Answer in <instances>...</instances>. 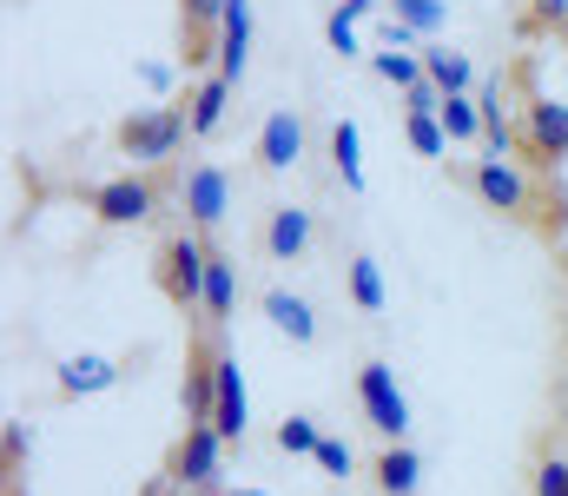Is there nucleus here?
<instances>
[{
	"label": "nucleus",
	"instance_id": "obj_1",
	"mask_svg": "<svg viewBox=\"0 0 568 496\" xmlns=\"http://www.w3.org/2000/svg\"><path fill=\"white\" fill-rule=\"evenodd\" d=\"M205 259H212V239L199 225L165 232L152 252V285L179 318H205Z\"/></svg>",
	"mask_w": 568,
	"mask_h": 496
},
{
	"label": "nucleus",
	"instance_id": "obj_2",
	"mask_svg": "<svg viewBox=\"0 0 568 496\" xmlns=\"http://www.w3.org/2000/svg\"><path fill=\"white\" fill-rule=\"evenodd\" d=\"M172 192H179L172 165H133V172H120V179L93 185V192H87V205H93V219H100L106 232H120V225H152V219H159V205H165Z\"/></svg>",
	"mask_w": 568,
	"mask_h": 496
},
{
	"label": "nucleus",
	"instance_id": "obj_3",
	"mask_svg": "<svg viewBox=\"0 0 568 496\" xmlns=\"http://www.w3.org/2000/svg\"><path fill=\"white\" fill-rule=\"evenodd\" d=\"M185 140H192V126H185L179 107H140V113H126L113 126V153L133 165H172V153Z\"/></svg>",
	"mask_w": 568,
	"mask_h": 496
},
{
	"label": "nucleus",
	"instance_id": "obj_4",
	"mask_svg": "<svg viewBox=\"0 0 568 496\" xmlns=\"http://www.w3.org/2000/svg\"><path fill=\"white\" fill-rule=\"evenodd\" d=\"M357 411H364V431H371V437L410 444V397L397 391L390 357H364V364H357Z\"/></svg>",
	"mask_w": 568,
	"mask_h": 496
},
{
	"label": "nucleus",
	"instance_id": "obj_5",
	"mask_svg": "<svg viewBox=\"0 0 568 496\" xmlns=\"http://www.w3.org/2000/svg\"><path fill=\"white\" fill-rule=\"evenodd\" d=\"M219 477H225V437L212 424H185L165 457V484L179 496H219Z\"/></svg>",
	"mask_w": 568,
	"mask_h": 496
},
{
	"label": "nucleus",
	"instance_id": "obj_6",
	"mask_svg": "<svg viewBox=\"0 0 568 496\" xmlns=\"http://www.w3.org/2000/svg\"><path fill=\"white\" fill-rule=\"evenodd\" d=\"M516 153H523V165H536V172H556L568 160V100H549V93H529L523 100Z\"/></svg>",
	"mask_w": 568,
	"mask_h": 496
},
{
	"label": "nucleus",
	"instance_id": "obj_7",
	"mask_svg": "<svg viewBox=\"0 0 568 496\" xmlns=\"http://www.w3.org/2000/svg\"><path fill=\"white\" fill-rule=\"evenodd\" d=\"M179 205H185V225H199L205 239H219L225 219H232V172L212 165V160H199L179 179Z\"/></svg>",
	"mask_w": 568,
	"mask_h": 496
},
{
	"label": "nucleus",
	"instance_id": "obj_8",
	"mask_svg": "<svg viewBox=\"0 0 568 496\" xmlns=\"http://www.w3.org/2000/svg\"><path fill=\"white\" fill-rule=\"evenodd\" d=\"M225 7H232V0H179V67H185V73H205V67H219Z\"/></svg>",
	"mask_w": 568,
	"mask_h": 496
},
{
	"label": "nucleus",
	"instance_id": "obj_9",
	"mask_svg": "<svg viewBox=\"0 0 568 496\" xmlns=\"http://www.w3.org/2000/svg\"><path fill=\"white\" fill-rule=\"evenodd\" d=\"M317 245V212L311 205H272L265 225H258V252L265 265H304Z\"/></svg>",
	"mask_w": 568,
	"mask_h": 496
},
{
	"label": "nucleus",
	"instance_id": "obj_10",
	"mask_svg": "<svg viewBox=\"0 0 568 496\" xmlns=\"http://www.w3.org/2000/svg\"><path fill=\"white\" fill-rule=\"evenodd\" d=\"M297 160H304V113L297 107H272L265 126H258V140H252V172L258 179H278Z\"/></svg>",
	"mask_w": 568,
	"mask_h": 496
},
{
	"label": "nucleus",
	"instance_id": "obj_11",
	"mask_svg": "<svg viewBox=\"0 0 568 496\" xmlns=\"http://www.w3.org/2000/svg\"><path fill=\"white\" fill-rule=\"evenodd\" d=\"M245 424H252V404H245L239 351L225 344V351H219V404H212V431H219L225 444H245Z\"/></svg>",
	"mask_w": 568,
	"mask_h": 496
},
{
	"label": "nucleus",
	"instance_id": "obj_12",
	"mask_svg": "<svg viewBox=\"0 0 568 496\" xmlns=\"http://www.w3.org/2000/svg\"><path fill=\"white\" fill-rule=\"evenodd\" d=\"M225 113H232V80L225 73H199L185 87V126H192V140H212L225 126Z\"/></svg>",
	"mask_w": 568,
	"mask_h": 496
},
{
	"label": "nucleus",
	"instance_id": "obj_13",
	"mask_svg": "<svg viewBox=\"0 0 568 496\" xmlns=\"http://www.w3.org/2000/svg\"><path fill=\"white\" fill-rule=\"evenodd\" d=\"M258 312H265L272 331H284L297 351H304V344H317V312H311V298H304V292H291V285H265V292H258Z\"/></svg>",
	"mask_w": 568,
	"mask_h": 496
},
{
	"label": "nucleus",
	"instance_id": "obj_14",
	"mask_svg": "<svg viewBox=\"0 0 568 496\" xmlns=\"http://www.w3.org/2000/svg\"><path fill=\"white\" fill-rule=\"evenodd\" d=\"M417 484H424V457L410 444H384L371 457V490L377 496H417Z\"/></svg>",
	"mask_w": 568,
	"mask_h": 496
},
{
	"label": "nucleus",
	"instance_id": "obj_15",
	"mask_svg": "<svg viewBox=\"0 0 568 496\" xmlns=\"http://www.w3.org/2000/svg\"><path fill=\"white\" fill-rule=\"evenodd\" d=\"M205 318L225 331L239 318V272H232V252L212 239V259H205Z\"/></svg>",
	"mask_w": 568,
	"mask_h": 496
},
{
	"label": "nucleus",
	"instance_id": "obj_16",
	"mask_svg": "<svg viewBox=\"0 0 568 496\" xmlns=\"http://www.w3.org/2000/svg\"><path fill=\"white\" fill-rule=\"evenodd\" d=\"M113 384H120V364L113 357H67L60 377H53L60 397H93V391H113Z\"/></svg>",
	"mask_w": 568,
	"mask_h": 496
},
{
	"label": "nucleus",
	"instance_id": "obj_17",
	"mask_svg": "<svg viewBox=\"0 0 568 496\" xmlns=\"http://www.w3.org/2000/svg\"><path fill=\"white\" fill-rule=\"evenodd\" d=\"M344 285H351V305H357L364 318H384V272H377L371 252H351V259H344Z\"/></svg>",
	"mask_w": 568,
	"mask_h": 496
},
{
	"label": "nucleus",
	"instance_id": "obj_18",
	"mask_svg": "<svg viewBox=\"0 0 568 496\" xmlns=\"http://www.w3.org/2000/svg\"><path fill=\"white\" fill-rule=\"evenodd\" d=\"M324 153H331V172L344 179V192H364V165H357V120H331Z\"/></svg>",
	"mask_w": 568,
	"mask_h": 496
},
{
	"label": "nucleus",
	"instance_id": "obj_19",
	"mask_svg": "<svg viewBox=\"0 0 568 496\" xmlns=\"http://www.w3.org/2000/svg\"><path fill=\"white\" fill-rule=\"evenodd\" d=\"M424 73L443 87V93H469V80H476V73H469V60H463V53H449V47H436V40H424Z\"/></svg>",
	"mask_w": 568,
	"mask_h": 496
},
{
	"label": "nucleus",
	"instance_id": "obj_20",
	"mask_svg": "<svg viewBox=\"0 0 568 496\" xmlns=\"http://www.w3.org/2000/svg\"><path fill=\"white\" fill-rule=\"evenodd\" d=\"M371 73L410 93V87H424V80H429V73H424V47H417V53H404V47H390V53H371Z\"/></svg>",
	"mask_w": 568,
	"mask_h": 496
},
{
	"label": "nucleus",
	"instance_id": "obj_21",
	"mask_svg": "<svg viewBox=\"0 0 568 496\" xmlns=\"http://www.w3.org/2000/svg\"><path fill=\"white\" fill-rule=\"evenodd\" d=\"M272 444H278L284 457H317V444H324V431H317V417H304V411H291V417H278V431H272Z\"/></svg>",
	"mask_w": 568,
	"mask_h": 496
},
{
	"label": "nucleus",
	"instance_id": "obj_22",
	"mask_svg": "<svg viewBox=\"0 0 568 496\" xmlns=\"http://www.w3.org/2000/svg\"><path fill=\"white\" fill-rule=\"evenodd\" d=\"M529 496H568V457L556 444H542L529 457Z\"/></svg>",
	"mask_w": 568,
	"mask_h": 496
},
{
	"label": "nucleus",
	"instance_id": "obj_23",
	"mask_svg": "<svg viewBox=\"0 0 568 496\" xmlns=\"http://www.w3.org/2000/svg\"><path fill=\"white\" fill-rule=\"evenodd\" d=\"M443 133H449V140H463V146H469V140H483V107H476L469 93H443Z\"/></svg>",
	"mask_w": 568,
	"mask_h": 496
},
{
	"label": "nucleus",
	"instance_id": "obj_24",
	"mask_svg": "<svg viewBox=\"0 0 568 496\" xmlns=\"http://www.w3.org/2000/svg\"><path fill=\"white\" fill-rule=\"evenodd\" d=\"M390 20H404L417 40H429V33H443V27H449V0H397V7H390Z\"/></svg>",
	"mask_w": 568,
	"mask_h": 496
},
{
	"label": "nucleus",
	"instance_id": "obj_25",
	"mask_svg": "<svg viewBox=\"0 0 568 496\" xmlns=\"http://www.w3.org/2000/svg\"><path fill=\"white\" fill-rule=\"evenodd\" d=\"M404 133L424 160H443L449 153V133H443V113H404Z\"/></svg>",
	"mask_w": 568,
	"mask_h": 496
},
{
	"label": "nucleus",
	"instance_id": "obj_26",
	"mask_svg": "<svg viewBox=\"0 0 568 496\" xmlns=\"http://www.w3.org/2000/svg\"><path fill=\"white\" fill-rule=\"evenodd\" d=\"M562 20H568V0H523V33H529V40H542V33L556 40Z\"/></svg>",
	"mask_w": 568,
	"mask_h": 496
},
{
	"label": "nucleus",
	"instance_id": "obj_27",
	"mask_svg": "<svg viewBox=\"0 0 568 496\" xmlns=\"http://www.w3.org/2000/svg\"><path fill=\"white\" fill-rule=\"evenodd\" d=\"M311 464H317V470H324V477H337V484H344V477H357V451H351V444H344V437H324V444H317V457H311Z\"/></svg>",
	"mask_w": 568,
	"mask_h": 496
},
{
	"label": "nucleus",
	"instance_id": "obj_28",
	"mask_svg": "<svg viewBox=\"0 0 568 496\" xmlns=\"http://www.w3.org/2000/svg\"><path fill=\"white\" fill-rule=\"evenodd\" d=\"M324 40H331V53H344V60H357V53H364V47H357L351 13H331V20H324Z\"/></svg>",
	"mask_w": 568,
	"mask_h": 496
},
{
	"label": "nucleus",
	"instance_id": "obj_29",
	"mask_svg": "<svg viewBox=\"0 0 568 496\" xmlns=\"http://www.w3.org/2000/svg\"><path fill=\"white\" fill-rule=\"evenodd\" d=\"M337 13H351V20H364V13H377V0H337Z\"/></svg>",
	"mask_w": 568,
	"mask_h": 496
},
{
	"label": "nucleus",
	"instance_id": "obj_30",
	"mask_svg": "<svg viewBox=\"0 0 568 496\" xmlns=\"http://www.w3.org/2000/svg\"><path fill=\"white\" fill-rule=\"evenodd\" d=\"M556 47H562V53H568V20H562V27H556Z\"/></svg>",
	"mask_w": 568,
	"mask_h": 496
},
{
	"label": "nucleus",
	"instance_id": "obj_31",
	"mask_svg": "<svg viewBox=\"0 0 568 496\" xmlns=\"http://www.w3.org/2000/svg\"><path fill=\"white\" fill-rule=\"evenodd\" d=\"M219 496H265V490H219Z\"/></svg>",
	"mask_w": 568,
	"mask_h": 496
},
{
	"label": "nucleus",
	"instance_id": "obj_32",
	"mask_svg": "<svg viewBox=\"0 0 568 496\" xmlns=\"http://www.w3.org/2000/svg\"><path fill=\"white\" fill-rule=\"evenodd\" d=\"M562 272H568V259H562Z\"/></svg>",
	"mask_w": 568,
	"mask_h": 496
}]
</instances>
